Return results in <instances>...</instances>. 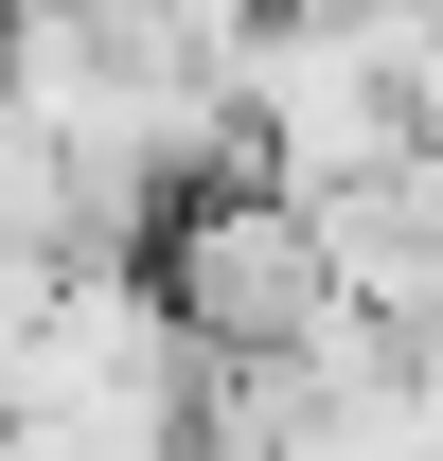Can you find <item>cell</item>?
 <instances>
[{
	"mask_svg": "<svg viewBox=\"0 0 443 461\" xmlns=\"http://www.w3.org/2000/svg\"><path fill=\"white\" fill-rule=\"evenodd\" d=\"M142 285H160V320L195 338V373H267V355H302L337 320L320 213L267 195V177H195V195L160 213V249H142Z\"/></svg>",
	"mask_w": 443,
	"mask_h": 461,
	"instance_id": "1",
	"label": "cell"
}]
</instances>
